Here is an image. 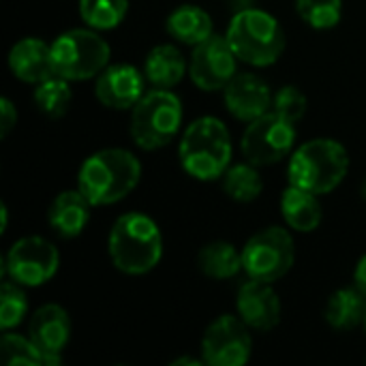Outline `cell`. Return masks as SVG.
<instances>
[{"label": "cell", "instance_id": "1", "mask_svg": "<svg viewBox=\"0 0 366 366\" xmlns=\"http://www.w3.org/2000/svg\"><path fill=\"white\" fill-rule=\"evenodd\" d=\"M142 178L137 157L124 148H103L84 159L77 172V189L92 206H112L124 199Z\"/></svg>", "mask_w": 366, "mask_h": 366}, {"label": "cell", "instance_id": "2", "mask_svg": "<svg viewBox=\"0 0 366 366\" xmlns=\"http://www.w3.org/2000/svg\"><path fill=\"white\" fill-rule=\"evenodd\" d=\"M107 251L112 264L124 274H146L163 257V236L154 219L144 212H127L109 229Z\"/></svg>", "mask_w": 366, "mask_h": 366}, {"label": "cell", "instance_id": "3", "mask_svg": "<svg viewBox=\"0 0 366 366\" xmlns=\"http://www.w3.org/2000/svg\"><path fill=\"white\" fill-rule=\"evenodd\" d=\"M232 135L227 127L214 116L193 120L180 139L178 159L182 169L202 182L221 178L232 163Z\"/></svg>", "mask_w": 366, "mask_h": 366}, {"label": "cell", "instance_id": "4", "mask_svg": "<svg viewBox=\"0 0 366 366\" xmlns=\"http://www.w3.org/2000/svg\"><path fill=\"white\" fill-rule=\"evenodd\" d=\"M350 172V154L343 144L330 137H317L292 152L287 176L290 184L315 195L335 191Z\"/></svg>", "mask_w": 366, "mask_h": 366}, {"label": "cell", "instance_id": "5", "mask_svg": "<svg viewBox=\"0 0 366 366\" xmlns=\"http://www.w3.org/2000/svg\"><path fill=\"white\" fill-rule=\"evenodd\" d=\"M225 36L236 56L253 66H270L285 51V32L279 19L262 9L238 11Z\"/></svg>", "mask_w": 366, "mask_h": 366}, {"label": "cell", "instance_id": "6", "mask_svg": "<svg viewBox=\"0 0 366 366\" xmlns=\"http://www.w3.org/2000/svg\"><path fill=\"white\" fill-rule=\"evenodd\" d=\"M182 127V103L167 88L146 92L131 109V137L142 150L165 148Z\"/></svg>", "mask_w": 366, "mask_h": 366}, {"label": "cell", "instance_id": "7", "mask_svg": "<svg viewBox=\"0 0 366 366\" xmlns=\"http://www.w3.org/2000/svg\"><path fill=\"white\" fill-rule=\"evenodd\" d=\"M112 58L107 41L94 28H73L51 43L54 73L69 81L97 77Z\"/></svg>", "mask_w": 366, "mask_h": 366}, {"label": "cell", "instance_id": "8", "mask_svg": "<svg viewBox=\"0 0 366 366\" xmlns=\"http://www.w3.org/2000/svg\"><path fill=\"white\" fill-rule=\"evenodd\" d=\"M294 259V238L285 227H266L242 247V272L253 281H281L292 270Z\"/></svg>", "mask_w": 366, "mask_h": 366}, {"label": "cell", "instance_id": "9", "mask_svg": "<svg viewBox=\"0 0 366 366\" xmlns=\"http://www.w3.org/2000/svg\"><path fill=\"white\" fill-rule=\"evenodd\" d=\"M294 122L281 118L277 112H268L257 120L249 122L240 139V150L249 163L264 167L290 157L294 152Z\"/></svg>", "mask_w": 366, "mask_h": 366}, {"label": "cell", "instance_id": "10", "mask_svg": "<svg viewBox=\"0 0 366 366\" xmlns=\"http://www.w3.org/2000/svg\"><path fill=\"white\" fill-rule=\"evenodd\" d=\"M60 266L58 249L41 238V236H24L19 238L4 257V274L24 285V287H41L54 279Z\"/></svg>", "mask_w": 366, "mask_h": 366}, {"label": "cell", "instance_id": "11", "mask_svg": "<svg viewBox=\"0 0 366 366\" xmlns=\"http://www.w3.org/2000/svg\"><path fill=\"white\" fill-rule=\"evenodd\" d=\"M251 328L238 315L217 317L204 332L202 358L210 366H244L253 354Z\"/></svg>", "mask_w": 366, "mask_h": 366}, {"label": "cell", "instance_id": "12", "mask_svg": "<svg viewBox=\"0 0 366 366\" xmlns=\"http://www.w3.org/2000/svg\"><path fill=\"white\" fill-rule=\"evenodd\" d=\"M238 56L232 49L227 36L210 34L206 41L193 47L189 60V75L193 84L206 92L223 90L238 73Z\"/></svg>", "mask_w": 366, "mask_h": 366}, {"label": "cell", "instance_id": "13", "mask_svg": "<svg viewBox=\"0 0 366 366\" xmlns=\"http://www.w3.org/2000/svg\"><path fill=\"white\" fill-rule=\"evenodd\" d=\"M223 99L227 112L242 122H253L272 112L274 103L270 86L255 73H236L234 79L223 88Z\"/></svg>", "mask_w": 366, "mask_h": 366}, {"label": "cell", "instance_id": "14", "mask_svg": "<svg viewBox=\"0 0 366 366\" xmlns=\"http://www.w3.org/2000/svg\"><path fill=\"white\" fill-rule=\"evenodd\" d=\"M146 75L133 64H107L94 81L99 103L109 109H133L144 92Z\"/></svg>", "mask_w": 366, "mask_h": 366}, {"label": "cell", "instance_id": "15", "mask_svg": "<svg viewBox=\"0 0 366 366\" xmlns=\"http://www.w3.org/2000/svg\"><path fill=\"white\" fill-rule=\"evenodd\" d=\"M236 311H238V317L251 330L268 332L279 326L283 307H281L279 294L272 290V283L249 279L238 292Z\"/></svg>", "mask_w": 366, "mask_h": 366}, {"label": "cell", "instance_id": "16", "mask_svg": "<svg viewBox=\"0 0 366 366\" xmlns=\"http://www.w3.org/2000/svg\"><path fill=\"white\" fill-rule=\"evenodd\" d=\"M28 337L62 365V352L71 339V317L60 305H43L28 322Z\"/></svg>", "mask_w": 366, "mask_h": 366}, {"label": "cell", "instance_id": "17", "mask_svg": "<svg viewBox=\"0 0 366 366\" xmlns=\"http://www.w3.org/2000/svg\"><path fill=\"white\" fill-rule=\"evenodd\" d=\"M9 69L11 73L26 81V84H41L54 73V60H51V45H47L43 39L26 36L17 41L9 51Z\"/></svg>", "mask_w": 366, "mask_h": 366}, {"label": "cell", "instance_id": "18", "mask_svg": "<svg viewBox=\"0 0 366 366\" xmlns=\"http://www.w3.org/2000/svg\"><path fill=\"white\" fill-rule=\"evenodd\" d=\"M92 204L79 189L62 191L49 206L47 221L60 238H77L90 221Z\"/></svg>", "mask_w": 366, "mask_h": 366}, {"label": "cell", "instance_id": "19", "mask_svg": "<svg viewBox=\"0 0 366 366\" xmlns=\"http://www.w3.org/2000/svg\"><path fill=\"white\" fill-rule=\"evenodd\" d=\"M281 214L287 223V227L309 234L315 232L322 225L324 210L315 193L300 189L296 184H290L281 195Z\"/></svg>", "mask_w": 366, "mask_h": 366}, {"label": "cell", "instance_id": "20", "mask_svg": "<svg viewBox=\"0 0 366 366\" xmlns=\"http://www.w3.org/2000/svg\"><path fill=\"white\" fill-rule=\"evenodd\" d=\"M144 75H146V81L152 84L154 88L172 90L187 75V60L176 45H169V43L157 45L146 56Z\"/></svg>", "mask_w": 366, "mask_h": 366}, {"label": "cell", "instance_id": "21", "mask_svg": "<svg viewBox=\"0 0 366 366\" xmlns=\"http://www.w3.org/2000/svg\"><path fill=\"white\" fill-rule=\"evenodd\" d=\"M167 32L184 43L195 47L197 43L206 41L212 32V17L197 4H182L174 9L167 17Z\"/></svg>", "mask_w": 366, "mask_h": 366}, {"label": "cell", "instance_id": "22", "mask_svg": "<svg viewBox=\"0 0 366 366\" xmlns=\"http://www.w3.org/2000/svg\"><path fill=\"white\" fill-rule=\"evenodd\" d=\"M197 266L210 279H234L242 270V251H238L232 242L217 240L202 247L197 253Z\"/></svg>", "mask_w": 366, "mask_h": 366}, {"label": "cell", "instance_id": "23", "mask_svg": "<svg viewBox=\"0 0 366 366\" xmlns=\"http://www.w3.org/2000/svg\"><path fill=\"white\" fill-rule=\"evenodd\" d=\"M326 322L335 330H354L365 322L366 296L358 290H339L326 305Z\"/></svg>", "mask_w": 366, "mask_h": 366}, {"label": "cell", "instance_id": "24", "mask_svg": "<svg viewBox=\"0 0 366 366\" xmlns=\"http://www.w3.org/2000/svg\"><path fill=\"white\" fill-rule=\"evenodd\" d=\"M223 191L234 202H240V204L255 202L264 191V180L259 176L257 165L249 161L229 165L227 172L223 174Z\"/></svg>", "mask_w": 366, "mask_h": 366}, {"label": "cell", "instance_id": "25", "mask_svg": "<svg viewBox=\"0 0 366 366\" xmlns=\"http://www.w3.org/2000/svg\"><path fill=\"white\" fill-rule=\"evenodd\" d=\"M2 362L6 366H58L60 362L47 356L30 337L4 332L0 341Z\"/></svg>", "mask_w": 366, "mask_h": 366}, {"label": "cell", "instance_id": "26", "mask_svg": "<svg viewBox=\"0 0 366 366\" xmlns=\"http://www.w3.org/2000/svg\"><path fill=\"white\" fill-rule=\"evenodd\" d=\"M71 81L60 77V75H51L45 81L36 84L34 90V103L39 107V112L47 118H62L73 101V92H71Z\"/></svg>", "mask_w": 366, "mask_h": 366}, {"label": "cell", "instance_id": "27", "mask_svg": "<svg viewBox=\"0 0 366 366\" xmlns=\"http://www.w3.org/2000/svg\"><path fill=\"white\" fill-rule=\"evenodd\" d=\"M129 0H79V17L88 28L114 30L127 17Z\"/></svg>", "mask_w": 366, "mask_h": 366}, {"label": "cell", "instance_id": "28", "mask_svg": "<svg viewBox=\"0 0 366 366\" xmlns=\"http://www.w3.org/2000/svg\"><path fill=\"white\" fill-rule=\"evenodd\" d=\"M302 21L315 30H330L343 17V0H296Z\"/></svg>", "mask_w": 366, "mask_h": 366}, {"label": "cell", "instance_id": "29", "mask_svg": "<svg viewBox=\"0 0 366 366\" xmlns=\"http://www.w3.org/2000/svg\"><path fill=\"white\" fill-rule=\"evenodd\" d=\"M28 315V296L24 285L15 281H4L0 290V328L6 332L15 328Z\"/></svg>", "mask_w": 366, "mask_h": 366}, {"label": "cell", "instance_id": "30", "mask_svg": "<svg viewBox=\"0 0 366 366\" xmlns=\"http://www.w3.org/2000/svg\"><path fill=\"white\" fill-rule=\"evenodd\" d=\"M307 97L300 88L296 86H283L277 94H274V103H272V112H277L281 118L290 120V122H300L307 114Z\"/></svg>", "mask_w": 366, "mask_h": 366}, {"label": "cell", "instance_id": "31", "mask_svg": "<svg viewBox=\"0 0 366 366\" xmlns=\"http://www.w3.org/2000/svg\"><path fill=\"white\" fill-rule=\"evenodd\" d=\"M15 124H17V109H15V105L4 97V99L0 101V137H2V139L9 137V133L15 129Z\"/></svg>", "mask_w": 366, "mask_h": 366}, {"label": "cell", "instance_id": "32", "mask_svg": "<svg viewBox=\"0 0 366 366\" xmlns=\"http://www.w3.org/2000/svg\"><path fill=\"white\" fill-rule=\"evenodd\" d=\"M354 283L356 287L366 296V255L356 264V270H354Z\"/></svg>", "mask_w": 366, "mask_h": 366}, {"label": "cell", "instance_id": "33", "mask_svg": "<svg viewBox=\"0 0 366 366\" xmlns=\"http://www.w3.org/2000/svg\"><path fill=\"white\" fill-rule=\"evenodd\" d=\"M182 365H191V366H199V365H206V360L202 358V360H195V358H187V356H182V358H178V360H174L172 366H182Z\"/></svg>", "mask_w": 366, "mask_h": 366}, {"label": "cell", "instance_id": "34", "mask_svg": "<svg viewBox=\"0 0 366 366\" xmlns=\"http://www.w3.org/2000/svg\"><path fill=\"white\" fill-rule=\"evenodd\" d=\"M0 217H2V225H0V232L4 234L6 227H9V210H6V204L0 206Z\"/></svg>", "mask_w": 366, "mask_h": 366}, {"label": "cell", "instance_id": "35", "mask_svg": "<svg viewBox=\"0 0 366 366\" xmlns=\"http://www.w3.org/2000/svg\"><path fill=\"white\" fill-rule=\"evenodd\" d=\"M360 191H362V197L366 199V178H365V182H362V189H360Z\"/></svg>", "mask_w": 366, "mask_h": 366}, {"label": "cell", "instance_id": "36", "mask_svg": "<svg viewBox=\"0 0 366 366\" xmlns=\"http://www.w3.org/2000/svg\"><path fill=\"white\" fill-rule=\"evenodd\" d=\"M362 326H365V330H366V315H365V322H362Z\"/></svg>", "mask_w": 366, "mask_h": 366}]
</instances>
